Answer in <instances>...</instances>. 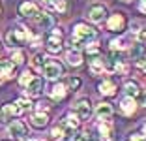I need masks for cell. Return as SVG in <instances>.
Here are the masks:
<instances>
[{"label": "cell", "mask_w": 146, "mask_h": 141, "mask_svg": "<svg viewBox=\"0 0 146 141\" xmlns=\"http://www.w3.org/2000/svg\"><path fill=\"white\" fill-rule=\"evenodd\" d=\"M30 38H32L30 32H28L25 26H15L13 30H9L8 34H6V42H8V45H11V47L23 45V43H26Z\"/></svg>", "instance_id": "2"}, {"label": "cell", "mask_w": 146, "mask_h": 141, "mask_svg": "<svg viewBox=\"0 0 146 141\" xmlns=\"http://www.w3.org/2000/svg\"><path fill=\"white\" fill-rule=\"evenodd\" d=\"M142 132H144V134H146V124H144V126H142Z\"/></svg>", "instance_id": "38"}, {"label": "cell", "mask_w": 146, "mask_h": 141, "mask_svg": "<svg viewBox=\"0 0 146 141\" xmlns=\"http://www.w3.org/2000/svg\"><path fill=\"white\" fill-rule=\"evenodd\" d=\"M66 60H68L71 66H81V62H82V55L77 51V49H69L68 55H66Z\"/></svg>", "instance_id": "22"}, {"label": "cell", "mask_w": 146, "mask_h": 141, "mask_svg": "<svg viewBox=\"0 0 146 141\" xmlns=\"http://www.w3.org/2000/svg\"><path fill=\"white\" fill-rule=\"evenodd\" d=\"M51 137L54 141H60L62 137H64V128H60V126H56V128H52V132H51Z\"/></svg>", "instance_id": "30"}, {"label": "cell", "mask_w": 146, "mask_h": 141, "mask_svg": "<svg viewBox=\"0 0 146 141\" xmlns=\"http://www.w3.org/2000/svg\"><path fill=\"white\" fill-rule=\"evenodd\" d=\"M0 51H2V45H0Z\"/></svg>", "instance_id": "41"}, {"label": "cell", "mask_w": 146, "mask_h": 141, "mask_svg": "<svg viewBox=\"0 0 146 141\" xmlns=\"http://www.w3.org/2000/svg\"><path fill=\"white\" fill-rule=\"evenodd\" d=\"M79 87H81V79H79V77H71V79H69V89L77 90Z\"/></svg>", "instance_id": "32"}, {"label": "cell", "mask_w": 146, "mask_h": 141, "mask_svg": "<svg viewBox=\"0 0 146 141\" xmlns=\"http://www.w3.org/2000/svg\"><path fill=\"white\" fill-rule=\"evenodd\" d=\"M8 130H9V136L15 137V139L26 137V124L23 122V120H13V122L8 126Z\"/></svg>", "instance_id": "8"}, {"label": "cell", "mask_w": 146, "mask_h": 141, "mask_svg": "<svg viewBox=\"0 0 146 141\" xmlns=\"http://www.w3.org/2000/svg\"><path fill=\"white\" fill-rule=\"evenodd\" d=\"M129 55H131V58H133V60L144 58V56H146V47H144V43H135V45L131 47Z\"/></svg>", "instance_id": "21"}, {"label": "cell", "mask_w": 146, "mask_h": 141, "mask_svg": "<svg viewBox=\"0 0 146 141\" xmlns=\"http://www.w3.org/2000/svg\"><path fill=\"white\" fill-rule=\"evenodd\" d=\"M98 130H99V136H101V141H111L112 139V126L107 120H103V122L99 124Z\"/></svg>", "instance_id": "19"}, {"label": "cell", "mask_w": 146, "mask_h": 141, "mask_svg": "<svg viewBox=\"0 0 146 141\" xmlns=\"http://www.w3.org/2000/svg\"><path fill=\"white\" fill-rule=\"evenodd\" d=\"M71 141H79V137H75V139H71Z\"/></svg>", "instance_id": "39"}, {"label": "cell", "mask_w": 146, "mask_h": 141, "mask_svg": "<svg viewBox=\"0 0 146 141\" xmlns=\"http://www.w3.org/2000/svg\"><path fill=\"white\" fill-rule=\"evenodd\" d=\"M34 19H36V23H38L39 28H51V26L54 25V19H52V15H49V13H43V11H39Z\"/></svg>", "instance_id": "15"}, {"label": "cell", "mask_w": 146, "mask_h": 141, "mask_svg": "<svg viewBox=\"0 0 146 141\" xmlns=\"http://www.w3.org/2000/svg\"><path fill=\"white\" fill-rule=\"evenodd\" d=\"M127 141H144V137H142L141 134H131Z\"/></svg>", "instance_id": "34"}, {"label": "cell", "mask_w": 146, "mask_h": 141, "mask_svg": "<svg viewBox=\"0 0 146 141\" xmlns=\"http://www.w3.org/2000/svg\"><path fill=\"white\" fill-rule=\"evenodd\" d=\"M79 141H92V136L88 132H84L82 136H79Z\"/></svg>", "instance_id": "35"}, {"label": "cell", "mask_w": 146, "mask_h": 141, "mask_svg": "<svg viewBox=\"0 0 146 141\" xmlns=\"http://www.w3.org/2000/svg\"><path fill=\"white\" fill-rule=\"evenodd\" d=\"M75 113H77V117L81 120H88L92 117V103L90 100L86 98H81L75 102Z\"/></svg>", "instance_id": "4"}, {"label": "cell", "mask_w": 146, "mask_h": 141, "mask_svg": "<svg viewBox=\"0 0 146 141\" xmlns=\"http://www.w3.org/2000/svg\"><path fill=\"white\" fill-rule=\"evenodd\" d=\"M15 103H17V107H19V111H21V113H26V111H30V109H32L30 100H26V98H19Z\"/></svg>", "instance_id": "27"}, {"label": "cell", "mask_w": 146, "mask_h": 141, "mask_svg": "<svg viewBox=\"0 0 146 141\" xmlns=\"http://www.w3.org/2000/svg\"><path fill=\"white\" fill-rule=\"evenodd\" d=\"M98 89H99V92L103 94V96H114V94H116V85L112 81H109V79L101 81Z\"/></svg>", "instance_id": "17"}, {"label": "cell", "mask_w": 146, "mask_h": 141, "mask_svg": "<svg viewBox=\"0 0 146 141\" xmlns=\"http://www.w3.org/2000/svg\"><path fill=\"white\" fill-rule=\"evenodd\" d=\"M41 72L47 79H58L60 75H64V66L60 62H56V60H45Z\"/></svg>", "instance_id": "3"}, {"label": "cell", "mask_w": 146, "mask_h": 141, "mask_svg": "<svg viewBox=\"0 0 146 141\" xmlns=\"http://www.w3.org/2000/svg\"><path fill=\"white\" fill-rule=\"evenodd\" d=\"M25 89H26V96H28V98H36V96H39L41 90H43V81L39 79V77H34Z\"/></svg>", "instance_id": "9"}, {"label": "cell", "mask_w": 146, "mask_h": 141, "mask_svg": "<svg viewBox=\"0 0 146 141\" xmlns=\"http://www.w3.org/2000/svg\"><path fill=\"white\" fill-rule=\"evenodd\" d=\"M45 6H49V8L56 9V11H66V2L64 0H41Z\"/></svg>", "instance_id": "25"}, {"label": "cell", "mask_w": 146, "mask_h": 141, "mask_svg": "<svg viewBox=\"0 0 146 141\" xmlns=\"http://www.w3.org/2000/svg\"><path fill=\"white\" fill-rule=\"evenodd\" d=\"M32 62H34L36 68H43V64H45V56L43 55H36L34 58H32Z\"/></svg>", "instance_id": "31"}, {"label": "cell", "mask_w": 146, "mask_h": 141, "mask_svg": "<svg viewBox=\"0 0 146 141\" xmlns=\"http://www.w3.org/2000/svg\"><path fill=\"white\" fill-rule=\"evenodd\" d=\"M11 62L15 66L23 64V62H25V55H23V51H15V53H13V55H11Z\"/></svg>", "instance_id": "29"}, {"label": "cell", "mask_w": 146, "mask_h": 141, "mask_svg": "<svg viewBox=\"0 0 146 141\" xmlns=\"http://www.w3.org/2000/svg\"><path fill=\"white\" fill-rule=\"evenodd\" d=\"M47 122H49V115L45 111H38L30 117V124L36 128H43V126H47Z\"/></svg>", "instance_id": "14"}, {"label": "cell", "mask_w": 146, "mask_h": 141, "mask_svg": "<svg viewBox=\"0 0 146 141\" xmlns=\"http://www.w3.org/2000/svg\"><path fill=\"white\" fill-rule=\"evenodd\" d=\"M124 89H125V94H127V96H131V98L141 96V87H139L137 81H125Z\"/></svg>", "instance_id": "20"}, {"label": "cell", "mask_w": 146, "mask_h": 141, "mask_svg": "<svg viewBox=\"0 0 146 141\" xmlns=\"http://www.w3.org/2000/svg\"><path fill=\"white\" fill-rule=\"evenodd\" d=\"M19 141H26V139H25V137H23V139H19Z\"/></svg>", "instance_id": "40"}, {"label": "cell", "mask_w": 146, "mask_h": 141, "mask_svg": "<svg viewBox=\"0 0 146 141\" xmlns=\"http://www.w3.org/2000/svg\"><path fill=\"white\" fill-rule=\"evenodd\" d=\"M129 42L125 38H116V40H111V49L112 51H124V49H127Z\"/></svg>", "instance_id": "24"}, {"label": "cell", "mask_w": 146, "mask_h": 141, "mask_svg": "<svg viewBox=\"0 0 146 141\" xmlns=\"http://www.w3.org/2000/svg\"><path fill=\"white\" fill-rule=\"evenodd\" d=\"M66 94H68V87L62 85V83H58V85H54V87L51 89V96H52L54 100H62Z\"/></svg>", "instance_id": "23"}, {"label": "cell", "mask_w": 146, "mask_h": 141, "mask_svg": "<svg viewBox=\"0 0 146 141\" xmlns=\"http://www.w3.org/2000/svg\"><path fill=\"white\" fill-rule=\"evenodd\" d=\"M13 70H15V64H13L11 60H0V77L6 79V77H11Z\"/></svg>", "instance_id": "16"}, {"label": "cell", "mask_w": 146, "mask_h": 141, "mask_svg": "<svg viewBox=\"0 0 146 141\" xmlns=\"http://www.w3.org/2000/svg\"><path fill=\"white\" fill-rule=\"evenodd\" d=\"M32 79H34V75H32V72H23V75L19 77V83H21L23 87H26L28 83L32 81Z\"/></svg>", "instance_id": "28"}, {"label": "cell", "mask_w": 146, "mask_h": 141, "mask_svg": "<svg viewBox=\"0 0 146 141\" xmlns=\"http://www.w3.org/2000/svg\"><path fill=\"white\" fill-rule=\"evenodd\" d=\"M105 17H107V8L101 6V4H96L88 9V19L92 23H103Z\"/></svg>", "instance_id": "6"}, {"label": "cell", "mask_w": 146, "mask_h": 141, "mask_svg": "<svg viewBox=\"0 0 146 141\" xmlns=\"http://www.w3.org/2000/svg\"><path fill=\"white\" fill-rule=\"evenodd\" d=\"M137 68L141 70V72L146 73V56H144V58H141V60H137Z\"/></svg>", "instance_id": "33"}, {"label": "cell", "mask_w": 146, "mask_h": 141, "mask_svg": "<svg viewBox=\"0 0 146 141\" xmlns=\"http://www.w3.org/2000/svg\"><path fill=\"white\" fill-rule=\"evenodd\" d=\"M92 40H96V30L92 28V26L84 25V23L75 25V28H73V45L82 47L88 42H92Z\"/></svg>", "instance_id": "1"}, {"label": "cell", "mask_w": 146, "mask_h": 141, "mask_svg": "<svg viewBox=\"0 0 146 141\" xmlns=\"http://www.w3.org/2000/svg\"><path fill=\"white\" fill-rule=\"evenodd\" d=\"M141 102H142V105L146 107V92H142V94H141Z\"/></svg>", "instance_id": "37"}, {"label": "cell", "mask_w": 146, "mask_h": 141, "mask_svg": "<svg viewBox=\"0 0 146 141\" xmlns=\"http://www.w3.org/2000/svg\"><path fill=\"white\" fill-rule=\"evenodd\" d=\"M19 13H21L23 17H28V19H34L36 15L39 13L38 6L32 4V2H23L21 6H19Z\"/></svg>", "instance_id": "11"}, {"label": "cell", "mask_w": 146, "mask_h": 141, "mask_svg": "<svg viewBox=\"0 0 146 141\" xmlns=\"http://www.w3.org/2000/svg\"><path fill=\"white\" fill-rule=\"evenodd\" d=\"M120 107H122V111H124L125 115H133L135 109H137V103H135V100L131 98V96H125L120 102Z\"/></svg>", "instance_id": "18"}, {"label": "cell", "mask_w": 146, "mask_h": 141, "mask_svg": "<svg viewBox=\"0 0 146 141\" xmlns=\"http://www.w3.org/2000/svg\"><path fill=\"white\" fill-rule=\"evenodd\" d=\"M64 124L68 126V128H79V124H81V119L77 117V113H75V115L71 113V115H68V117L64 119Z\"/></svg>", "instance_id": "26"}, {"label": "cell", "mask_w": 146, "mask_h": 141, "mask_svg": "<svg viewBox=\"0 0 146 141\" xmlns=\"http://www.w3.org/2000/svg\"><path fill=\"white\" fill-rule=\"evenodd\" d=\"M47 49L51 53H58L62 49V32L58 28H54L47 38Z\"/></svg>", "instance_id": "5"}, {"label": "cell", "mask_w": 146, "mask_h": 141, "mask_svg": "<svg viewBox=\"0 0 146 141\" xmlns=\"http://www.w3.org/2000/svg\"><path fill=\"white\" fill-rule=\"evenodd\" d=\"M96 115H98V119H101V120H109L112 117V105L107 103V102L98 103V107H96Z\"/></svg>", "instance_id": "13"}, {"label": "cell", "mask_w": 146, "mask_h": 141, "mask_svg": "<svg viewBox=\"0 0 146 141\" xmlns=\"http://www.w3.org/2000/svg\"><path fill=\"white\" fill-rule=\"evenodd\" d=\"M17 115H21L17 103H6V105H2V109H0V119L2 120H9L11 117H17Z\"/></svg>", "instance_id": "10"}, {"label": "cell", "mask_w": 146, "mask_h": 141, "mask_svg": "<svg viewBox=\"0 0 146 141\" xmlns=\"http://www.w3.org/2000/svg\"><path fill=\"white\" fill-rule=\"evenodd\" d=\"M139 9L146 15V0H139Z\"/></svg>", "instance_id": "36"}, {"label": "cell", "mask_w": 146, "mask_h": 141, "mask_svg": "<svg viewBox=\"0 0 146 141\" xmlns=\"http://www.w3.org/2000/svg\"><path fill=\"white\" fill-rule=\"evenodd\" d=\"M125 26V17L122 15V13H114V15H111L107 21V28L112 30V32H122Z\"/></svg>", "instance_id": "7"}, {"label": "cell", "mask_w": 146, "mask_h": 141, "mask_svg": "<svg viewBox=\"0 0 146 141\" xmlns=\"http://www.w3.org/2000/svg\"><path fill=\"white\" fill-rule=\"evenodd\" d=\"M90 72L94 75H101L103 72H107V62L105 58H99V56H94L90 60Z\"/></svg>", "instance_id": "12"}]
</instances>
